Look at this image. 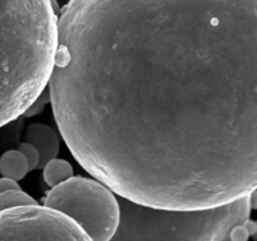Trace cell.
<instances>
[{"instance_id": "6da1fadb", "label": "cell", "mask_w": 257, "mask_h": 241, "mask_svg": "<svg viewBox=\"0 0 257 241\" xmlns=\"http://www.w3.org/2000/svg\"><path fill=\"white\" fill-rule=\"evenodd\" d=\"M48 92L118 197L191 211L257 191V0L68 3Z\"/></svg>"}, {"instance_id": "7a4b0ae2", "label": "cell", "mask_w": 257, "mask_h": 241, "mask_svg": "<svg viewBox=\"0 0 257 241\" xmlns=\"http://www.w3.org/2000/svg\"><path fill=\"white\" fill-rule=\"evenodd\" d=\"M57 43L53 3L0 2V127L24 114L44 92Z\"/></svg>"}, {"instance_id": "3957f363", "label": "cell", "mask_w": 257, "mask_h": 241, "mask_svg": "<svg viewBox=\"0 0 257 241\" xmlns=\"http://www.w3.org/2000/svg\"><path fill=\"white\" fill-rule=\"evenodd\" d=\"M119 223L110 241H232L250 220L248 196L206 210H166L118 197Z\"/></svg>"}, {"instance_id": "277c9868", "label": "cell", "mask_w": 257, "mask_h": 241, "mask_svg": "<svg viewBox=\"0 0 257 241\" xmlns=\"http://www.w3.org/2000/svg\"><path fill=\"white\" fill-rule=\"evenodd\" d=\"M44 207L74 221L92 241H110L119 223L118 197L99 181L82 176L52 188Z\"/></svg>"}, {"instance_id": "5b68a950", "label": "cell", "mask_w": 257, "mask_h": 241, "mask_svg": "<svg viewBox=\"0 0 257 241\" xmlns=\"http://www.w3.org/2000/svg\"><path fill=\"white\" fill-rule=\"evenodd\" d=\"M0 241H92L70 218L33 205L0 212Z\"/></svg>"}, {"instance_id": "8992f818", "label": "cell", "mask_w": 257, "mask_h": 241, "mask_svg": "<svg viewBox=\"0 0 257 241\" xmlns=\"http://www.w3.org/2000/svg\"><path fill=\"white\" fill-rule=\"evenodd\" d=\"M27 143H30L35 147L39 153V166L38 170H43L47 163L55 160L59 153L60 141L58 133L52 127L42 123H33L28 127L25 135Z\"/></svg>"}, {"instance_id": "52a82bcc", "label": "cell", "mask_w": 257, "mask_h": 241, "mask_svg": "<svg viewBox=\"0 0 257 241\" xmlns=\"http://www.w3.org/2000/svg\"><path fill=\"white\" fill-rule=\"evenodd\" d=\"M28 172H30L29 165L18 150L7 151L0 157V173L3 177L19 181L24 178Z\"/></svg>"}, {"instance_id": "ba28073f", "label": "cell", "mask_w": 257, "mask_h": 241, "mask_svg": "<svg viewBox=\"0 0 257 241\" xmlns=\"http://www.w3.org/2000/svg\"><path fill=\"white\" fill-rule=\"evenodd\" d=\"M43 177L48 186L54 188L73 177V167L68 161L55 158L44 166Z\"/></svg>"}, {"instance_id": "9c48e42d", "label": "cell", "mask_w": 257, "mask_h": 241, "mask_svg": "<svg viewBox=\"0 0 257 241\" xmlns=\"http://www.w3.org/2000/svg\"><path fill=\"white\" fill-rule=\"evenodd\" d=\"M38 205L37 201L23 190H10L0 195V212L24 206Z\"/></svg>"}, {"instance_id": "30bf717a", "label": "cell", "mask_w": 257, "mask_h": 241, "mask_svg": "<svg viewBox=\"0 0 257 241\" xmlns=\"http://www.w3.org/2000/svg\"><path fill=\"white\" fill-rule=\"evenodd\" d=\"M18 151H19V152L25 157L28 165H29L30 171L38 168V166H39L40 157H39V153H38V151L35 150L34 146L30 145V143L23 142L18 146Z\"/></svg>"}, {"instance_id": "8fae6325", "label": "cell", "mask_w": 257, "mask_h": 241, "mask_svg": "<svg viewBox=\"0 0 257 241\" xmlns=\"http://www.w3.org/2000/svg\"><path fill=\"white\" fill-rule=\"evenodd\" d=\"M48 102H49V92H48V90H44V92L38 97V99L30 105V108L24 113V115H27V117H32V115L38 114V113H40L43 109H44V105L47 104Z\"/></svg>"}, {"instance_id": "7c38bea8", "label": "cell", "mask_w": 257, "mask_h": 241, "mask_svg": "<svg viewBox=\"0 0 257 241\" xmlns=\"http://www.w3.org/2000/svg\"><path fill=\"white\" fill-rule=\"evenodd\" d=\"M10 190H22V188L18 185L17 181H13L10 180V178L5 177L0 178V195Z\"/></svg>"}, {"instance_id": "4fadbf2b", "label": "cell", "mask_w": 257, "mask_h": 241, "mask_svg": "<svg viewBox=\"0 0 257 241\" xmlns=\"http://www.w3.org/2000/svg\"><path fill=\"white\" fill-rule=\"evenodd\" d=\"M248 200H250L251 210H256L257 208V191L252 192L251 195H248Z\"/></svg>"}, {"instance_id": "5bb4252c", "label": "cell", "mask_w": 257, "mask_h": 241, "mask_svg": "<svg viewBox=\"0 0 257 241\" xmlns=\"http://www.w3.org/2000/svg\"><path fill=\"white\" fill-rule=\"evenodd\" d=\"M252 238H253V241H257V221H256V231H255V233L252 235Z\"/></svg>"}]
</instances>
